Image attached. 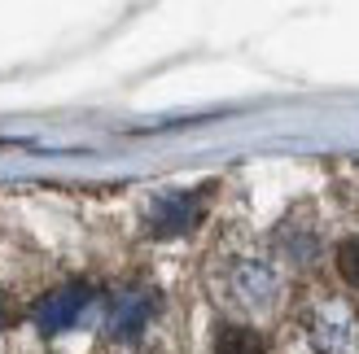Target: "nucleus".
Masks as SVG:
<instances>
[{"label":"nucleus","instance_id":"f257e3e1","mask_svg":"<svg viewBox=\"0 0 359 354\" xmlns=\"http://www.w3.org/2000/svg\"><path fill=\"white\" fill-rule=\"evenodd\" d=\"M93 302V289L88 285H62V289H53L48 297H40V306H35V324H40V332H62L70 328L83 315V306Z\"/></svg>","mask_w":359,"mask_h":354},{"label":"nucleus","instance_id":"f03ea898","mask_svg":"<svg viewBox=\"0 0 359 354\" xmlns=\"http://www.w3.org/2000/svg\"><path fill=\"white\" fill-rule=\"evenodd\" d=\"M202 219V197L197 192H175V197H163L149 215V227L158 236H175V232H189V227Z\"/></svg>","mask_w":359,"mask_h":354},{"label":"nucleus","instance_id":"7ed1b4c3","mask_svg":"<svg viewBox=\"0 0 359 354\" xmlns=\"http://www.w3.org/2000/svg\"><path fill=\"white\" fill-rule=\"evenodd\" d=\"M154 311H158V297L154 293H123L118 302H114V315H110V332L118 341H136L140 332H145V324L154 320Z\"/></svg>","mask_w":359,"mask_h":354},{"label":"nucleus","instance_id":"20e7f679","mask_svg":"<svg viewBox=\"0 0 359 354\" xmlns=\"http://www.w3.org/2000/svg\"><path fill=\"white\" fill-rule=\"evenodd\" d=\"M215 354H267L263 337L255 328H241V324H232V328H219V337H215Z\"/></svg>","mask_w":359,"mask_h":354},{"label":"nucleus","instance_id":"39448f33","mask_svg":"<svg viewBox=\"0 0 359 354\" xmlns=\"http://www.w3.org/2000/svg\"><path fill=\"white\" fill-rule=\"evenodd\" d=\"M337 276H342L351 289H359V236H346L337 245Z\"/></svg>","mask_w":359,"mask_h":354}]
</instances>
